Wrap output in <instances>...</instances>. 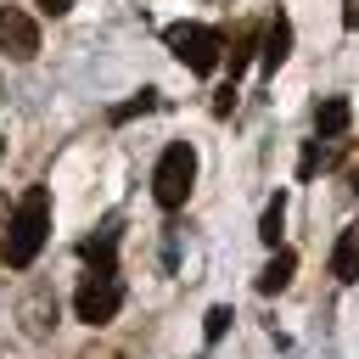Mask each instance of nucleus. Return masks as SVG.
<instances>
[{
	"label": "nucleus",
	"instance_id": "obj_14",
	"mask_svg": "<svg viewBox=\"0 0 359 359\" xmlns=\"http://www.w3.org/2000/svg\"><path fill=\"white\" fill-rule=\"evenodd\" d=\"M230 320H236V314H230L224 303H213V309H208V320H202V337H208V342H219V337L230 331Z\"/></svg>",
	"mask_w": 359,
	"mask_h": 359
},
{
	"label": "nucleus",
	"instance_id": "obj_19",
	"mask_svg": "<svg viewBox=\"0 0 359 359\" xmlns=\"http://www.w3.org/2000/svg\"><path fill=\"white\" fill-rule=\"evenodd\" d=\"M0 151H6V140H0Z\"/></svg>",
	"mask_w": 359,
	"mask_h": 359
},
{
	"label": "nucleus",
	"instance_id": "obj_9",
	"mask_svg": "<svg viewBox=\"0 0 359 359\" xmlns=\"http://www.w3.org/2000/svg\"><path fill=\"white\" fill-rule=\"evenodd\" d=\"M292 269H297V252H286V247H280V252H275V258L258 269V292H264V297L286 292V286H292Z\"/></svg>",
	"mask_w": 359,
	"mask_h": 359
},
{
	"label": "nucleus",
	"instance_id": "obj_3",
	"mask_svg": "<svg viewBox=\"0 0 359 359\" xmlns=\"http://www.w3.org/2000/svg\"><path fill=\"white\" fill-rule=\"evenodd\" d=\"M163 39H168V50H174L191 73H213L219 56H224V39H219L213 28H202V22H174Z\"/></svg>",
	"mask_w": 359,
	"mask_h": 359
},
{
	"label": "nucleus",
	"instance_id": "obj_11",
	"mask_svg": "<svg viewBox=\"0 0 359 359\" xmlns=\"http://www.w3.org/2000/svg\"><path fill=\"white\" fill-rule=\"evenodd\" d=\"M280 224H286V196L275 191V202L264 208V219H258V236H264V247H275L280 241Z\"/></svg>",
	"mask_w": 359,
	"mask_h": 359
},
{
	"label": "nucleus",
	"instance_id": "obj_4",
	"mask_svg": "<svg viewBox=\"0 0 359 359\" xmlns=\"http://www.w3.org/2000/svg\"><path fill=\"white\" fill-rule=\"evenodd\" d=\"M118 309H123V280H118V275H90V280L79 286V297H73V314H79L84 325H107Z\"/></svg>",
	"mask_w": 359,
	"mask_h": 359
},
{
	"label": "nucleus",
	"instance_id": "obj_16",
	"mask_svg": "<svg viewBox=\"0 0 359 359\" xmlns=\"http://www.w3.org/2000/svg\"><path fill=\"white\" fill-rule=\"evenodd\" d=\"M34 6H39L45 17H67V11H73V0H34Z\"/></svg>",
	"mask_w": 359,
	"mask_h": 359
},
{
	"label": "nucleus",
	"instance_id": "obj_7",
	"mask_svg": "<svg viewBox=\"0 0 359 359\" xmlns=\"http://www.w3.org/2000/svg\"><path fill=\"white\" fill-rule=\"evenodd\" d=\"M348 123H353L348 95H325V101L314 107V135H320V140H342V135H348Z\"/></svg>",
	"mask_w": 359,
	"mask_h": 359
},
{
	"label": "nucleus",
	"instance_id": "obj_18",
	"mask_svg": "<svg viewBox=\"0 0 359 359\" xmlns=\"http://www.w3.org/2000/svg\"><path fill=\"white\" fill-rule=\"evenodd\" d=\"M353 191H359V174H353Z\"/></svg>",
	"mask_w": 359,
	"mask_h": 359
},
{
	"label": "nucleus",
	"instance_id": "obj_5",
	"mask_svg": "<svg viewBox=\"0 0 359 359\" xmlns=\"http://www.w3.org/2000/svg\"><path fill=\"white\" fill-rule=\"evenodd\" d=\"M0 50L11 62H34L39 56V22L17 6H0Z\"/></svg>",
	"mask_w": 359,
	"mask_h": 359
},
{
	"label": "nucleus",
	"instance_id": "obj_12",
	"mask_svg": "<svg viewBox=\"0 0 359 359\" xmlns=\"http://www.w3.org/2000/svg\"><path fill=\"white\" fill-rule=\"evenodd\" d=\"M112 241H118V236H112V230H101V236H90L79 252H84V258H90L101 275H112Z\"/></svg>",
	"mask_w": 359,
	"mask_h": 359
},
{
	"label": "nucleus",
	"instance_id": "obj_1",
	"mask_svg": "<svg viewBox=\"0 0 359 359\" xmlns=\"http://www.w3.org/2000/svg\"><path fill=\"white\" fill-rule=\"evenodd\" d=\"M45 236H50V191L45 185H28L22 202H17V213H11V224H6L0 258L11 269H28L39 258V247H45Z\"/></svg>",
	"mask_w": 359,
	"mask_h": 359
},
{
	"label": "nucleus",
	"instance_id": "obj_6",
	"mask_svg": "<svg viewBox=\"0 0 359 359\" xmlns=\"http://www.w3.org/2000/svg\"><path fill=\"white\" fill-rule=\"evenodd\" d=\"M286 56H292V17H275L269 28H258V62L264 73H275Z\"/></svg>",
	"mask_w": 359,
	"mask_h": 359
},
{
	"label": "nucleus",
	"instance_id": "obj_8",
	"mask_svg": "<svg viewBox=\"0 0 359 359\" xmlns=\"http://www.w3.org/2000/svg\"><path fill=\"white\" fill-rule=\"evenodd\" d=\"M331 275H337L342 286H353V280H359V219L337 236V247H331Z\"/></svg>",
	"mask_w": 359,
	"mask_h": 359
},
{
	"label": "nucleus",
	"instance_id": "obj_17",
	"mask_svg": "<svg viewBox=\"0 0 359 359\" xmlns=\"http://www.w3.org/2000/svg\"><path fill=\"white\" fill-rule=\"evenodd\" d=\"M342 22H348V28L359 34V0H342Z\"/></svg>",
	"mask_w": 359,
	"mask_h": 359
},
{
	"label": "nucleus",
	"instance_id": "obj_13",
	"mask_svg": "<svg viewBox=\"0 0 359 359\" xmlns=\"http://www.w3.org/2000/svg\"><path fill=\"white\" fill-rule=\"evenodd\" d=\"M157 107V90H140L135 101H123V107H112V123H129V118H140V112H151Z\"/></svg>",
	"mask_w": 359,
	"mask_h": 359
},
{
	"label": "nucleus",
	"instance_id": "obj_2",
	"mask_svg": "<svg viewBox=\"0 0 359 359\" xmlns=\"http://www.w3.org/2000/svg\"><path fill=\"white\" fill-rule=\"evenodd\" d=\"M191 180H196V151H191L185 140H174V146L157 157V174H151V196H157V208H163V213L185 208Z\"/></svg>",
	"mask_w": 359,
	"mask_h": 359
},
{
	"label": "nucleus",
	"instance_id": "obj_10",
	"mask_svg": "<svg viewBox=\"0 0 359 359\" xmlns=\"http://www.w3.org/2000/svg\"><path fill=\"white\" fill-rule=\"evenodd\" d=\"M224 56H230V79H236V73H241V67H247V62L258 56V28H236V34H230V50H224Z\"/></svg>",
	"mask_w": 359,
	"mask_h": 359
},
{
	"label": "nucleus",
	"instance_id": "obj_15",
	"mask_svg": "<svg viewBox=\"0 0 359 359\" xmlns=\"http://www.w3.org/2000/svg\"><path fill=\"white\" fill-rule=\"evenodd\" d=\"M230 107H236V79H230V84H224V90H219V95H213V112H219V118H224V112H230Z\"/></svg>",
	"mask_w": 359,
	"mask_h": 359
}]
</instances>
